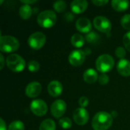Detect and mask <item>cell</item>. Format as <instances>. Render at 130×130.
Instances as JSON below:
<instances>
[{
  "instance_id": "3",
  "label": "cell",
  "mask_w": 130,
  "mask_h": 130,
  "mask_svg": "<svg viewBox=\"0 0 130 130\" xmlns=\"http://www.w3.org/2000/svg\"><path fill=\"white\" fill-rule=\"evenodd\" d=\"M114 59L109 54H102L96 60L95 66L100 72L105 74L112 70L114 66Z\"/></svg>"
},
{
  "instance_id": "28",
  "label": "cell",
  "mask_w": 130,
  "mask_h": 130,
  "mask_svg": "<svg viewBox=\"0 0 130 130\" xmlns=\"http://www.w3.org/2000/svg\"><path fill=\"white\" fill-rule=\"evenodd\" d=\"M115 54L116 56L120 58V59H123V58L126 56V50L123 47V46H119L115 50Z\"/></svg>"
},
{
  "instance_id": "17",
  "label": "cell",
  "mask_w": 130,
  "mask_h": 130,
  "mask_svg": "<svg viewBox=\"0 0 130 130\" xmlns=\"http://www.w3.org/2000/svg\"><path fill=\"white\" fill-rule=\"evenodd\" d=\"M98 75L96 70L93 69H87L83 75V79L85 82L88 84H94L98 80Z\"/></svg>"
},
{
  "instance_id": "13",
  "label": "cell",
  "mask_w": 130,
  "mask_h": 130,
  "mask_svg": "<svg viewBox=\"0 0 130 130\" xmlns=\"http://www.w3.org/2000/svg\"><path fill=\"white\" fill-rule=\"evenodd\" d=\"M75 27L79 32L84 34H88L89 32L91 31V28H92L91 22L87 18H78L75 23Z\"/></svg>"
},
{
  "instance_id": "32",
  "label": "cell",
  "mask_w": 130,
  "mask_h": 130,
  "mask_svg": "<svg viewBox=\"0 0 130 130\" xmlns=\"http://www.w3.org/2000/svg\"><path fill=\"white\" fill-rule=\"evenodd\" d=\"M92 2L96 6H104L108 3V1L107 0H93Z\"/></svg>"
},
{
  "instance_id": "16",
  "label": "cell",
  "mask_w": 130,
  "mask_h": 130,
  "mask_svg": "<svg viewBox=\"0 0 130 130\" xmlns=\"http://www.w3.org/2000/svg\"><path fill=\"white\" fill-rule=\"evenodd\" d=\"M117 71L120 75L124 77L130 75V62L127 59H120L117 64Z\"/></svg>"
},
{
  "instance_id": "36",
  "label": "cell",
  "mask_w": 130,
  "mask_h": 130,
  "mask_svg": "<svg viewBox=\"0 0 130 130\" xmlns=\"http://www.w3.org/2000/svg\"><path fill=\"white\" fill-rule=\"evenodd\" d=\"M0 61H1V66H0V69H3L4 68V64H5V59L2 54H0Z\"/></svg>"
},
{
  "instance_id": "12",
  "label": "cell",
  "mask_w": 130,
  "mask_h": 130,
  "mask_svg": "<svg viewBox=\"0 0 130 130\" xmlns=\"http://www.w3.org/2000/svg\"><path fill=\"white\" fill-rule=\"evenodd\" d=\"M42 91V85L37 82H32L29 83L25 88V94L30 98L38 97Z\"/></svg>"
},
{
  "instance_id": "27",
  "label": "cell",
  "mask_w": 130,
  "mask_h": 130,
  "mask_svg": "<svg viewBox=\"0 0 130 130\" xmlns=\"http://www.w3.org/2000/svg\"><path fill=\"white\" fill-rule=\"evenodd\" d=\"M28 70L31 72H36L40 69V64L36 60H31L28 62Z\"/></svg>"
},
{
  "instance_id": "38",
  "label": "cell",
  "mask_w": 130,
  "mask_h": 130,
  "mask_svg": "<svg viewBox=\"0 0 130 130\" xmlns=\"http://www.w3.org/2000/svg\"><path fill=\"white\" fill-rule=\"evenodd\" d=\"M84 52H85V55H88V54H89V53H91V51L89 50V49H88V48H86V49H85V50Z\"/></svg>"
},
{
  "instance_id": "21",
  "label": "cell",
  "mask_w": 130,
  "mask_h": 130,
  "mask_svg": "<svg viewBox=\"0 0 130 130\" xmlns=\"http://www.w3.org/2000/svg\"><path fill=\"white\" fill-rule=\"evenodd\" d=\"M39 130H56V123L51 119L44 120L40 123Z\"/></svg>"
},
{
  "instance_id": "29",
  "label": "cell",
  "mask_w": 130,
  "mask_h": 130,
  "mask_svg": "<svg viewBox=\"0 0 130 130\" xmlns=\"http://www.w3.org/2000/svg\"><path fill=\"white\" fill-rule=\"evenodd\" d=\"M123 42L125 48L130 52V31H128L123 37Z\"/></svg>"
},
{
  "instance_id": "34",
  "label": "cell",
  "mask_w": 130,
  "mask_h": 130,
  "mask_svg": "<svg viewBox=\"0 0 130 130\" xmlns=\"http://www.w3.org/2000/svg\"><path fill=\"white\" fill-rule=\"evenodd\" d=\"M37 2V0H21V2L24 3V5H32V4H34Z\"/></svg>"
},
{
  "instance_id": "8",
  "label": "cell",
  "mask_w": 130,
  "mask_h": 130,
  "mask_svg": "<svg viewBox=\"0 0 130 130\" xmlns=\"http://www.w3.org/2000/svg\"><path fill=\"white\" fill-rule=\"evenodd\" d=\"M30 108L31 112L37 117H43L47 113V104L41 99H37L30 103Z\"/></svg>"
},
{
  "instance_id": "37",
  "label": "cell",
  "mask_w": 130,
  "mask_h": 130,
  "mask_svg": "<svg viewBox=\"0 0 130 130\" xmlns=\"http://www.w3.org/2000/svg\"><path fill=\"white\" fill-rule=\"evenodd\" d=\"M111 116L113 117H117V115H118V113H117V112H116V111H114V110H113L112 112H111Z\"/></svg>"
},
{
  "instance_id": "31",
  "label": "cell",
  "mask_w": 130,
  "mask_h": 130,
  "mask_svg": "<svg viewBox=\"0 0 130 130\" xmlns=\"http://www.w3.org/2000/svg\"><path fill=\"white\" fill-rule=\"evenodd\" d=\"M78 104H79V105L81 106V107L85 108V107H86L88 105L89 101H88V99L87 97L82 96V97H81V98H79V100H78Z\"/></svg>"
},
{
  "instance_id": "19",
  "label": "cell",
  "mask_w": 130,
  "mask_h": 130,
  "mask_svg": "<svg viewBox=\"0 0 130 130\" xmlns=\"http://www.w3.org/2000/svg\"><path fill=\"white\" fill-rule=\"evenodd\" d=\"M33 14V8L29 5H23L19 8V15L24 20H27Z\"/></svg>"
},
{
  "instance_id": "25",
  "label": "cell",
  "mask_w": 130,
  "mask_h": 130,
  "mask_svg": "<svg viewBox=\"0 0 130 130\" xmlns=\"http://www.w3.org/2000/svg\"><path fill=\"white\" fill-rule=\"evenodd\" d=\"M59 124L62 129H68L71 128V126L72 125V121L69 117H62L59 120Z\"/></svg>"
},
{
  "instance_id": "7",
  "label": "cell",
  "mask_w": 130,
  "mask_h": 130,
  "mask_svg": "<svg viewBox=\"0 0 130 130\" xmlns=\"http://www.w3.org/2000/svg\"><path fill=\"white\" fill-rule=\"evenodd\" d=\"M93 24L94 27L103 33L108 34L111 30L110 21L104 16H97L94 18Z\"/></svg>"
},
{
  "instance_id": "11",
  "label": "cell",
  "mask_w": 130,
  "mask_h": 130,
  "mask_svg": "<svg viewBox=\"0 0 130 130\" xmlns=\"http://www.w3.org/2000/svg\"><path fill=\"white\" fill-rule=\"evenodd\" d=\"M73 120L75 123L79 126L85 125L88 122L89 113L85 108H76L73 112Z\"/></svg>"
},
{
  "instance_id": "33",
  "label": "cell",
  "mask_w": 130,
  "mask_h": 130,
  "mask_svg": "<svg viewBox=\"0 0 130 130\" xmlns=\"http://www.w3.org/2000/svg\"><path fill=\"white\" fill-rule=\"evenodd\" d=\"M64 18L67 21H72L74 20V14L72 12H67L64 15Z\"/></svg>"
},
{
  "instance_id": "14",
  "label": "cell",
  "mask_w": 130,
  "mask_h": 130,
  "mask_svg": "<svg viewBox=\"0 0 130 130\" xmlns=\"http://www.w3.org/2000/svg\"><path fill=\"white\" fill-rule=\"evenodd\" d=\"M62 85L59 81H52L47 86V91L49 94L53 98H56L61 95L62 93Z\"/></svg>"
},
{
  "instance_id": "30",
  "label": "cell",
  "mask_w": 130,
  "mask_h": 130,
  "mask_svg": "<svg viewBox=\"0 0 130 130\" xmlns=\"http://www.w3.org/2000/svg\"><path fill=\"white\" fill-rule=\"evenodd\" d=\"M109 76L107 74H101L99 77H98V82L101 85H106L108 84L109 82Z\"/></svg>"
},
{
  "instance_id": "20",
  "label": "cell",
  "mask_w": 130,
  "mask_h": 130,
  "mask_svg": "<svg viewBox=\"0 0 130 130\" xmlns=\"http://www.w3.org/2000/svg\"><path fill=\"white\" fill-rule=\"evenodd\" d=\"M71 43L76 48H80L85 44V38L79 34H75L71 38Z\"/></svg>"
},
{
  "instance_id": "9",
  "label": "cell",
  "mask_w": 130,
  "mask_h": 130,
  "mask_svg": "<svg viewBox=\"0 0 130 130\" xmlns=\"http://www.w3.org/2000/svg\"><path fill=\"white\" fill-rule=\"evenodd\" d=\"M85 53L82 50H75L71 52L69 56V63L75 66H80L82 65L85 60Z\"/></svg>"
},
{
  "instance_id": "24",
  "label": "cell",
  "mask_w": 130,
  "mask_h": 130,
  "mask_svg": "<svg viewBox=\"0 0 130 130\" xmlns=\"http://www.w3.org/2000/svg\"><path fill=\"white\" fill-rule=\"evenodd\" d=\"M8 130H24V124L21 120H14L10 123Z\"/></svg>"
},
{
  "instance_id": "39",
  "label": "cell",
  "mask_w": 130,
  "mask_h": 130,
  "mask_svg": "<svg viewBox=\"0 0 130 130\" xmlns=\"http://www.w3.org/2000/svg\"><path fill=\"white\" fill-rule=\"evenodd\" d=\"M3 3V1H0V4H2Z\"/></svg>"
},
{
  "instance_id": "23",
  "label": "cell",
  "mask_w": 130,
  "mask_h": 130,
  "mask_svg": "<svg viewBox=\"0 0 130 130\" xmlns=\"http://www.w3.org/2000/svg\"><path fill=\"white\" fill-rule=\"evenodd\" d=\"M53 8L58 13L63 12L66 8V3L62 0L56 1L53 3Z\"/></svg>"
},
{
  "instance_id": "2",
  "label": "cell",
  "mask_w": 130,
  "mask_h": 130,
  "mask_svg": "<svg viewBox=\"0 0 130 130\" xmlns=\"http://www.w3.org/2000/svg\"><path fill=\"white\" fill-rule=\"evenodd\" d=\"M19 41L17 38L10 35H1L0 50L2 53H12L19 48Z\"/></svg>"
},
{
  "instance_id": "15",
  "label": "cell",
  "mask_w": 130,
  "mask_h": 130,
  "mask_svg": "<svg viewBox=\"0 0 130 130\" xmlns=\"http://www.w3.org/2000/svg\"><path fill=\"white\" fill-rule=\"evenodd\" d=\"M88 3L85 0H75L71 2V10L75 14H82L88 8Z\"/></svg>"
},
{
  "instance_id": "26",
  "label": "cell",
  "mask_w": 130,
  "mask_h": 130,
  "mask_svg": "<svg viewBox=\"0 0 130 130\" xmlns=\"http://www.w3.org/2000/svg\"><path fill=\"white\" fill-rule=\"evenodd\" d=\"M120 24L122 25V27L126 29V30H129L130 31V14H124L121 20H120Z\"/></svg>"
},
{
  "instance_id": "5",
  "label": "cell",
  "mask_w": 130,
  "mask_h": 130,
  "mask_svg": "<svg viewBox=\"0 0 130 130\" xmlns=\"http://www.w3.org/2000/svg\"><path fill=\"white\" fill-rule=\"evenodd\" d=\"M6 65L11 71L20 72L25 68V61L18 54H10L6 59Z\"/></svg>"
},
{
  "instance_id": "6",
  "label": "cell",
  "mask_w": 130,
  "mask_h": 130,
  "mask_svg": "<svg viewBox=\"0 0 130 130\" xmlns=\"http://www.w3.org/2000/svg\"><path fill=\"white\" fill-rule=\"evenodd\" d=\"M46 40V38L44 34L42 32H35L29 37L27 43L30 48L34 50H40L44 46Z\"/></svg>"
},
{
  "instance_id": "10",
  "label": "cell",
  "mask_w": 130,
  "mask_h": 130,
  "mask_svg": "<svg viewBox=\"0 0 130 130\" xmlns=\"http://www.w3.org/2000/svg\"><path fill=\"white\" fill-rule=\"evenodd\" d=\"M50 110H51L52 115L55 118L59 119L61 117H62L64 115V113H66V104L62 100H60V99L56 100L52 104L51 107H50Z\"/></svg>"
},
{
  "instance_id": "4",
  "label": "cell",
  "mask_w": 130,
  "mask_h": 130,
  "mask_svg": "<svg viewBox=\"0 0 130 130\" xmlns=\"http://www.w3.org/2000/svg\"><path fill=\"white\" fill-rule=\"evenodd\" d=\"M38 24L44 28H50L55 25L56 22V14L53 11L45 10L37 16Z\"/></svg>"
},
{
  "instance_id": "22",
  "label": "cell",
  "mask_w": 130,
  "mask_h": 130,
  "mask_svg": "<svg viewBox=\"0 0 130 130\" xmlns=\"http://www.w3.org/2000/svg\"><path fill=\"white\" fill-rule=\"evenodd\" d=\"M100 39H101L100 35L94 31H91L88 34H87V35L85 36V40L91 44L98 43L100 41Z\"/></svg>"
},
{
  "instance_id": "18",
  "label": "cell",
  "mask_w": 130,
  "mask_h": 130,
  "mask_svg": "<svg viewBox=\"0 0 130 130\" xmlns=\"http://www.w3.org/2000/svg\"><path fill=\"white\" fill-rule=\"evenodd\" d=\"M111 5L113 8L119 12L124 11L127 10L129 7V2L125 0H113L111 2Z\"/></svg>"
},
{
  "instance_id": "35",
  "label": "cell",
  "mask_w": 130,
  "mask_h": 130,
  "mask_svg": "<svg viewBox=\"0 0 130 130\" xmlns=\"http://www.w3.org/2000/svg\"><path fill=\"white\" fill-rule=\"evenodd\" d=\"M0 130H6V124L3 119H0Z\"/></svg>"
},
{
  "instance_id": "1",
  "label": "cell",
  "mask_w": 130,
  "mask_h": 130,
  "mask_svg": "<svg viewBox=\"0 0 130 130\" xmlns=\"http://www.w3.org/2000/svg\"><path fill=\"white\" fill-rule=\"evenodd\" d=\"M113 123V117L107 112L101 111L97 113L91 122L94 130H107Z\"/></svg>"
}]
</instances>
